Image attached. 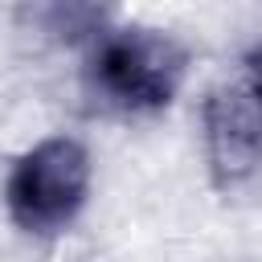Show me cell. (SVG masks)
Returning <instances> with one entry per match:
<instances>
[{
	"label": "cell",
	"mask_w": 262,
	"mask_h": 262,
	"mask_svg": "<svg viewBox=\"0 0 262 262\" xmlns=\"http://www.w3.org/2000/svg\"><path fill=\"white\" fill-rule=\"evenodd\" d=\"M86 57V90L90 98L127 119L160 115L176 102L188 82L192 53L164 29L151 25H111L94 45L82 49Z\"/></svg>",
	"instance_id": "obj_1"
},
{
	"label": "cell",
	"mask_w": 262,
	"mask_h": 262,
	"mask_svg": "<svg viewBox=\"0 0 262 262\" xmlns=\"http://www.w3.org/2000/svg\"><path fill=\"white\" fill-rule=\"evenodd\" d=\"M94 160L74 135H45L25 147L4 176L8 221L29 237L66 233L90 201Z\"/></svg>",
	"instance_id": "obj_2"
},
{
	"label": "cell",
	"mask_w": 262,
	"mask_h": 262,
	"mask_svg": "<svg viewBox=\"0 0 262 262\" xmlns=\"http://www.w3.org/2000/svg\"><path fill=\"white\" fill-rule=\"evenodd\" d=\"M205 164L217 188H237L262 172V98L246 78L221 82L201 102Z\"/></svg>",
	"instance_id": "obj_3"
},
{
	"label": "cell",
	"mask_w": 262,
	"mask_h": 262,
	"mask_svg": "<svg viewBox=\"0 0 262 262\" xmlns=\"http://www.w3.org/2000/svg\"><path fill=\"white\" fill-rule=\"evenodd\" d=\"M20 12L41 41L86 49L119 20V0H20Z\"/></svg>",
	"instance_id": "obj_4"
},
{
	"label": "cell",
	"mask_w": 262,
	"mask_h": 262,
	"mask_svg": "<svg viewBox=\"0 0 262 262\" xmlns=\"http://www.w3.org/2000/svg\"><path fill=\"white\" fill-rule=\"evenodd\" d=\"M242 78L250 82V90L262 98V41L250 49V57H246V70H242Z\"/></svg>",
	"instance_id": "obj_5"
}]
</instances>
